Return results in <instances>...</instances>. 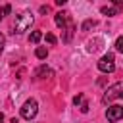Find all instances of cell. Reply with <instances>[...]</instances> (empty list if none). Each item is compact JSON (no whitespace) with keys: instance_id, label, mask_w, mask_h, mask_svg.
Returning a JSON list of instances; mask_svg holds the SVG:
<instances>
[{"instance_id":"obj_16","label":"cell","mask_w":123,"mask_h":123,"mask_svg":"<svg viewBox=\"0 0 123 123\" xmlns=\"http://www.w3.org/2000/svg\"><path fill=\"white\" fill-rule=\"evenodd\" d=\"M73 104H75V106H81V104H83V94H77V96L73 98Z\"/></svg>"},{"instance_id":"obj_10","label":"cell","mask_w":123,"mask_h":123,"mask_svg":"<svg viewBox=\"0 0 123 123\" xmlns=\"http://www.w3.org/2000/svg\"><path fill=\"white\" fill-rule=\"evenodd\" d=\"M40 38H42V33H40V31H33V33L29 35V42H33V44H37Z\"/></svg>"},{"instance_id":"obj_15","label":"cell","mask_w":123,"mask_h":123,"mask_svg":"<svg viewBox=\"0 0 123 123\" xmlns=\"http://www.w3.org/2000/svg\"><path fill=\"white\" fill-rule=\"evenodd\" d=\"M46 42H48V44H56V37H54L52 33H46Z\"/></svg>"},{"instance_id":"obj_3","label":"cell","mask_w":123,"mask_h":123,"mask_svg":"<svg viewBox=\"0 0 123 123\" xmlns=\"http://www.w3.org/2000/svg\"><path fill=\"white\" fill-rule=\"evenodd\" d=\"M37 111H38V104H37V100H33V98H29V100L21 106V117L27 119V121H31V119L37 115Z\"/></svg>"},{"instance_id":"obj_5","label":"cell","mask_w":123,"mask_h":123,"mask_svg":"<svg viewBox=\"0 0 123 123\" xmlns=\"http://www.w3.org/2000/svg\"><path fill=\"white\" fill-rule=\"evenodd\" d=\"M106 119H108V121H111V123H115V121L123 119V106H119V104L110 106V108L106 110Z\"/></svg>"},{"instance_id":"obj_6","label":"cell","mask_w":123,"mask_h":123,"mask_svg":"<svg viewBox=\"0 0 123 123\" xmlns=\"http://www.w3.org/2000/svg\"><path fill=\"white\" fill-rule=\"evenodd\" d=\"M121 8H123V4H121L119 0H113V6H102L100 12H102L104 15H117V13L121 12Z\"/></svg>"},{"instance_id":"obj_18","label":"cell","mask_w":123,"mask_h":123,"mask_svg":"<svg viewBox=\"0 0 123 123\" xmlns=\"http://www.w3.org/2000/svg\"><path fill=\"white\" fill-rule=\"evenodd\" d=\"M81 111H83V113L88 111V102H83V104H81Z\"/></svg>"},{"instance_id":"obj_14","label":"cell","mask_w":123,"mask_h":123,"mask_svg":"<svg viewBox=\"0 0 123 123\" xmlns=\"http://www.w3.org/2000/svg\"><path fill=\"white\" fill-rule=\"evenodd\" d=\"M115 50H117L119 54H123V37H119V38L115 40Z\"/></svg>"},{"instance_id":"obj_2","label":"cell","mask_w":123,"mask_h":123,"mask_svg":"<svg viewBox=\"0 0 123 123\" xmlns=\"http://www.w3.org/2000/svg\"><path fill=\"white\" fill-rule=\"evenodd\" d=\"M117 98H123V83H115V85H111V86L104 92L102 102H104V104H108V102L117 100Z\"/></svg>"},{"instance_id":"obj_4","label":"cell","mask_w":123,"mask_h":123,"mask_svg":"<svg viewBox=\"0 0 123 123\" xmlns=\"http://www.w3.org/2000/svg\"><path fill=\"white\" fill-rule=\"evenodd\" d=\"M98 69L102 71V73H111L113 69H115V58H113V54H104L100 60H98Z\"/></svg>"},{"instance_id":"obj_13","label":"cell","mask_w":123,"mask_h":123,"mask_svg":"<svg viewBox=\"0 0 123 123\" xmlns=\"http://www.w3.org/2000/svg\"><path fill=\"white\" fill-rule=\"evenodd\" d=\"M90 27H96V21H92V19H86V21L83 23V27H81V29H83V31H88Z\"/></svg>"},{"instance_id":"obj_19","label":"cell","mask_w":123,"mask_h":123,"mask_svg":"<svg viewBox=\"0 0 123 123\" xmlns=\"http://www.w3.org/2000/svg\"><path fill=\"white\" fill-rule=\"evenodd\" d=\"M0 123H4V113L0 111Z\"/></svg>"},{"instance_id":"obj_17","label":"cell","mask_w":123,"mask_h":123,"mask_svg":"<svg viewBox=\"0 0 123 123\" xmlns=\"http://www.w3.org/2000/svg\"><path fill=\"white\" fill-rule=\"evenodd\" d=\"M4 44H6V38H4V35L0 33V54L4 52Z\"/></svg>"},{"instance_id":"obj_11","label":"cell","mask_w":123,"mask_h":123,"mask_svg":"<svg viewBox=\"0 0 123 123\" xmlns=\"http://www.w3.org/2000/svg\"><path fill=\"white\" fill-rule=\"evenodd\" d=\"M35 56H37L38 60H46V56H48V50H46V48H42V46H38V48L35 50Z\"/></svg>"},{"instance_id":"obj_1","label":"cell","mask_w":123,"mask_h":123,"mask_svg":"<svg viewBox=\"0 0 123 123\" xmlns=\"http://www.w3.org/2000/svg\"><path fill=\"white\" fill-rule=\"evenodd\" d=\"M31 23H33V15H31L29 12L17 15V17H15V25H13V33H17V35L25 33V31L31 27Z\"/></svg>"},{"instance_id":"obj_8","label":"cell","mask_w":123,"mask_h":123,"mask_svg":"<svg viewBox=\"0 0 123 123\" xmlns=\"http://www.w3.org/2000/svg\"><path fill=\"white\" fill-rule=\"evenodd\" d=\"M35 77H38V79H48V77H52V69L46 67V65H40V67L37 69Z\"/></svg>"},{"instance_id":"obj_9","label":"cell","mask_w":123,"mask_h":123,"mask_svg":"<svg viewBox=\"0 0 123 123\" xmlns=\"http://www.w3.org/2000/svg\"><path fill=\"white\" fill-rule=\"evenodd\" d=\"M63 31H65V35H63V42H69V40H71V37H73V31H75V25H73V21H71V19L67 21V27H65Z\"/></svg>"},{"instance_id":"obj_7","label":"cell","mask_w":123,"mask_h":123,"mask_svg":"<svg viewBox=\"0 0 123 123\" xmlns=\"http://www.w3.org/2000/svg\"><path fill=\"white\" fill-rule=\"evenodd\" d=\"M54 19H56V25H58V27H60L62 31H63V29L67 27V21H69V17H67V13H63V12H60V13H56V17H54Z\"/></svg>"},{"instance_id":"obj_12","label":"cell","mask_w":123,"mask_h":123,"mask_svg":"<svg viewBox=\"0 0 123 123\" xmlns=\"http://www.w3.org/2000/svg\"><path fill=\"white\" fill-rule=\"evenodd\" d=\"M10 12H12V6H10V4L2 6V8H0V21H2V17H4V15H8Z\"/></svg>"}]
</instances>
